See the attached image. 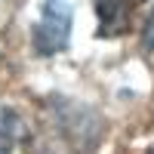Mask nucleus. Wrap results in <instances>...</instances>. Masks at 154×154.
<instances>
[{
	"label": "nucleus",
	"mask_w": 154,
	"mask_h": 154,
	"mask_svg": "<svg viewBox=\"0 0 154 154\" xmlns=\"http://www.w3.org/2000/svg\"><path fill=\"white\" fill-rule=\"evenodd\" d=\"M71 22L74 9L68 0H43L40 6V22L34 25V53L40 56H56L68 46L71 40Z\"/></svg>",
	"instance_id": "1"
},
{
	"label": "nucleus",
	"mask_w": 154,
	"mask_h": 154,
	"mask_svg": "<svg viewBox=\"0 0 154 154\" xmlns=\"http://www.w3.org/2000/svg\"><path fill=\"white\" fill-rule=\"evenodd\" d=\"M142 0H96V9H99V34L108 37V34H120L126 31L130 25V9Z\"/></svg>",
	"instance_id": "2"
},
{
	"label": "nucleus",
	"mask_w": 154,
	"mask_h": 154,
	"mask_svg": "<svg viewBox=\"0 0 154 154\" xmlns=\"http://www.w3.org/2000/svg\"><path fill=\"white\" fill-rule=\"evenodd\" d=\"M16 133H19V120H16V114L6 111V108H0V154H12Z\"/></svg>",
	"instance_id": "3"
},
{
	"label": "nucleus",
	"mask_w": 154,
	"mask_h": 154,
	"mask_svg": "<svg viewBox=\"0 0 154 154\" xmlns=\"http://www.w3.org/2000/svg\"><path fill=\"white\" fill-rule=\"evenodd\" d=\"M142 43H145V49H154V9L148 12V19H145V28H142Z\"/></svg>",
	"instance_id": "4"
},
{
	"label": "nucleus",
	"mask_w": 154,
	"mask_h": 154,
	"mask_svg": "<svg viewBox=\"0 0 154 154\" xmlns=\"http://www.w3.org/2000/svg\"><path fill=\"white\" fill-rule=\"evenodd\" d=\"M148 154H154V148H151V151H148Z\"/></svg>",
	"instance_id": "5"
}]
</instances>
